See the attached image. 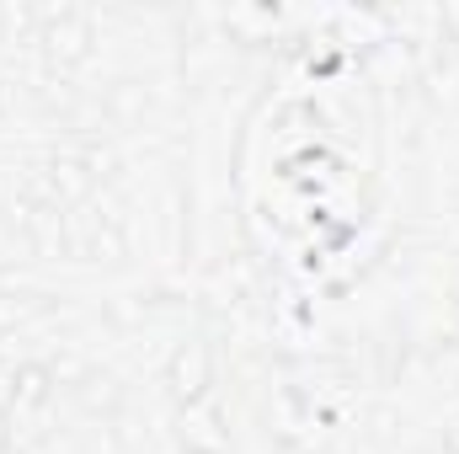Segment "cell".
I'll return each mask as SVG.
<instances>
[{"label": "cell", "instance_id": "obj_1", "mask_svg": "<svg viewBox=\"0 0 459 454\" xmlns=\"http://www.w3.org/2000/svg\"><path fill=\"white\" fill-rule=\"evenodd\" d=\"M214 385V347L209 342H182L166 363V390L177 396V406H193L204 401Z\"/></svg>", "mask_w": 459, "mask_h": 454}, {"label": "cell", "instance_id": "obj_2", "mask_svg": "<svg viewBox=\"0 0 459 454\" xmlns=\"http://www.w3.org/2000/svg\"><path fill=\"white\" fill-rule=\"evenodd\" d=\"M177 439L187 454H230V428H225V412L220 401H193L177 412Z\"/></svg>", "mask_w": 459, "mask_h": 454}, {"label": "cell", "instance_id": "obj_3", "mask_svg": "<svg viewBox=\"0 0 459 454\" xmlns=\"http://www.w3.org/2000/svg\"><path fill=\"white\" fill-rule=\"evenodd\" d=\"M48 390H54V369H43V363H22V369L11 374V396H16V406H43Z\"/></svg>", "mask_w": 459, "mask_h": 454}, {"label": "cell", "instance_id": "obj_4", "mask_svg": "<svg viewBox=\"0 0 459 454\" xmlns=\"http://www.w3.org/2000/svg\"><path fill=\"white\" fill-rule=\"evenodd\" d=\"M59 22H65V32H59V27H48V43H54V54H65V59H81V54H86V43H91V27H86V16H81V11H59Z\"/></svg>", "mask_w": 459, "mask_h": 454}, {"label": "cell", "instance_id": "obj_5", "mask_svg": "<svg viewBox=\"0 0 459 454\" xmlns=\"http://www.w3.org/2000/svg\"><path fill=\"white\" fill-rule=\"evenodd\" d=\"M11 439H16V428H11V412H0V454H11Z\"/></svg>", "mask_w": 459, "mask_h": 454}, {"label": "cell", "instance_id": "obj_6", "mask_svg": "<svg viewBox=\"0 0 459 454\" xmlns=\"http://www.w3.org/2000/svg\"><path fill=\"white\" fill-rule=\"evenodd\" d=\"M444 27H449V38L459 43V5H444Z\"/></svg>", "mask_w": 459, "mask_h": 454}, {"label": "cell", "instance_id": "obj_7", "mask_svg": "<svg viewBox=\"0 0 459 454\" xmlns=\"http://www.w3.org/2000/svg\"><path fill=\"white\" fill-rule=\"evenodd\" d=\"M449 454H459V428H455V433H449Z\"/></svg>", "mask_w": 459, "mask_h": 454}]
</instances>
